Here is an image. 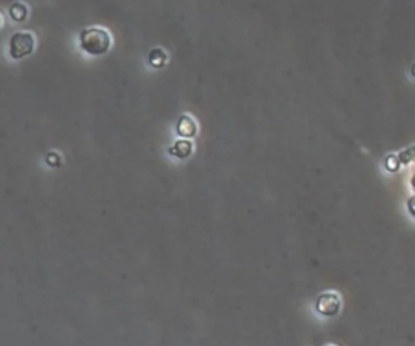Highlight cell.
I'll use <instances>...</instances> for the list:
<instances>
[{
    "mask_svg": "<svg viewBox=\"0 0 415 346\" xmlns=\"http://www.w3.org/2000/svg\"><path fill=\"white\" fill-rule=\"evenodd\" d=\"M177 134L182 137V138H190L196 134V122L193 120V117L190 116H180L179 120H177Z\"/></svg>",
    "mask_w": 415,
    "mask_h": 346,
    "instance_id": "obj_4",
    "label": "cell"
},
{
    "mask_svg": "<svg viewBox=\"0 0 415 346\" xmlns=\"http://www.w3.org/2000/svg\"><path fill=\"white\" fill-rule=\"evenodd\" d=\"M148 60H149V64H151L154 68H161V67H164L165 60H167V54H165L162 49L154 47V49L151 50V52H149Z\"/></svg>",
    "mask_w": 415,
    "mask_h": 346,
    "instance_id": "obj_6",
    "label": "cell"
},
{
    "mask_svg": "<svg viewBox=\"0 0 415 346\" xmlns=\"http://www.w3.org/2000/svg\"><path fill=\"white\" fill-rule=\"evenodd\" d=\"M193 151V143L188 138H180L175 140V143L169 148V153L175 158H186L190 156V153Z\"/></svg>",
    "mask_w": 415,
    "mask_h": 346,
    "instance_id": "obj_5",
    "label": "cell"
},
{
    "mask_svg": "<svg viewBox=\"0 0 415 346\" xmlns=\"http://www.w3.org/2000/svg\"><path fill=\"white\" fill-rule=\"evenodd\" d=\"M26 13H28V8L22 2H15V4H12V7H10V16H12L15 22H22V20H25Z\"/></svg>",
    "mask_w": 415,
    "mask_h": 346,
    "instance_id": "obj_7",
    "label": "cell"
},
{
    "mask_svg": "<svg viewBox=\"0 0 415 346\" xmlns=\"http://www.w3.org/2000/svg\"><path fill=\"white\" fill-rule=\"evenodd\" d=\"M399 156H396V155H388V158H386V161H385V165H386V168H388V171H391V172H394V171H398L399 169Z\"/></svg>",
    "mask_w": 415,
    "mask_h": 346,
    "instance_id": "obj_9",
    "label": "cell"
},
{
    "mask_svg": "<svg viewBox=\"0 0 415 346\" xmlns=\"http://www.w3.org/2000/svg\"><path fill=\"white\" fill-rule=\"evenodd\" d=\"M412 75L415 77V64H413V67H412Z\"/></svg>",
    "mask_w": 415,
    "mask_h": 346,
    "instance_id": "obj_11",
    "label": "cell"
},
{
    "mask_svg": "<svg viewBox=\"0 0 415 346\" xmlns=\"http://www.w3.org/2000/svg\"><path fill=\"white\" fill-rule=\"evenodd\" d=\"M409 211L415 216V197H412V198L409 200Z\"/></svg>",
    "mask_w": 415,
    "mask_h": 346,
    "instance_id": "obj_10",
    "label": "cell"
},
{
    "mask_svg": "<svg viewBox=\"0 0 415 346\" xmlns=\"http://www.w3.org/2000/svg\"><path fill=\"white\" fill-rule=\"evenodd\" d=\"M46 162H47V166H50V168H57L62 162V158H60V155L57 153V151H49V153L46 155Z\"/></svg>",
    "mask_w": 415,
    "mask_h": 346,
    "instance_id": "obj_8",
    "label": "cell"
},
{
    "mask_svg": "<svg viewBox=\"0 0 415 346\" xmlns=\"http://www.w3.org/2000/svg\"><path fill=\"white\" fill-rule=\"evenodd\" d=\"M80 46L91 56H101L107 52L110 46V36L102 28H86L80 33Z\"/></svg>",
    "mask_w": 415,
    "mask_h": 346,
    "instance_id": "obj_1",
    "label": "cell"
},
{
    "mask_svg": "<svg viewBox=\"0 0 415 346\" xmlns=\"http://www.w3.org/2000/svg\"><path fill=\"white\" fill-rule=\"evenodd\" d=\"M33 49H34V36L28 31L15 33L12 38H10L8 52L13 59H22V57L33 52Z\"/></svg>",
    "mask_w": 415,
    "mask_h": 346,
    "instance_id": "obj_2",
    "label": "cell"
},
{
    "mask_svg": "<svg viewBox=\"0 0 415 346\" xmlns=\"http://www.w3.org/2000/svg\"><path fill=\"white\" fill-rule=\"evenodd\" d=\"M315 307L325 317H334L341 311V299L336 293H323L318 296Z\"/></svg>",
    "mask_w": 415,
    "mask_h": 346,
    "instance_id": "obj_3",
    "label": "cell"
}]
</instances>
